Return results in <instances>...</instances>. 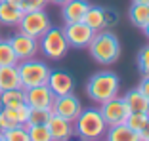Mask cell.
<instances>
[{"mask_svg": "<svg viewBox=\"0 0 149 141\" xmlns=\"http://www.w3.org/2000/svg\"><path fill=\"white\" fill-rule=\"evenodd\" d=\"M88 8H90V2L88 0H69L61 6V15L63 21L67 23H79L84 19Z\"/></svg>", "mask_w": 149, "mask_h": 141, "instance_id": "5bb4252c", "label": "cell"}, {"mask_svg": "<svg viewBox=\"0 0 149 141\" xmlns=\"http://www.w3.org/2000/svg\"><path fill=\"white\" fill-rule=\"evenodd\" d=\"M74 135L82 137L86 141H97L105 135L107 124L101 116L100 109H82L80 115L74 118Z\"/></svg>", "mask_w": 149, "mask_h": 141, "instance_id": "3957f363", "label": "cell"}, {"mask_svg": "<svg viewBox=\"0 0 149 141\" xmlns=\"http://www.w3.org/2000/svg\"><path fill=\"white\" fill-rule=\"evenodd\" d=\"M19 32L23 35H29L33 38L38 40L44 32L52 27V21H50L48 13L44 10H35V12H25L23 13L21 21H19Z\"/></svg>", "mask_w": 149, "mask_h": 141, "instance_id": "8992f818", "label": "cell"}, {"mask_svg": "<svg viewBox=\"0 0 149 141\" xmlns=\"http://www.w3.org/2000/svg\"><path fill=\"white\" fill-rule=\"evenodd\" d=\"M29 132V139L31 141H52L50 130L46 124H38V126H27Z\"/></svg>", "mask_w": 149, "mask_h": 141, "instance_id": "cb8c5ba5", "label": "cell"}, {"mask_svg": "<svg viewBox=\"0 0 149 141\" xmlns=\"http://www.w3.org/2000/svg\"><path fill=\"white\" fill-rule=\"evenodd\" d=\"M138 133H140V139L141 141H147L149 139V118H147V122L143 124V128H141Z\"/></svg>", "mask_w": 149, "mask_h": 141, "instance_id": "1f68e13d", "label": "cell"}, {"mask_svg": "<svg viewBox=\"0 0 149 141\" xmlns=\"http://www.w3.org/2000/svg\"><path fill=\"white\" fill-rule=\"evenodd\" d=\"M17 70H19V78H21V88L29 90L35 86H44L48 82L50 76V67L44 61L38 59H27V61H19L17 63Z\"/></svg>", "mask_w": 149, "mask_h": 141, "instance_id": "277c9868", "label": "cell"}, {"mask_svg": "<svg viewBox=\"0 0 149 141\" xmlns=\"http://www.w3.org/2000/svg\"><path fill=\"white\" fill-rule=\"evenodd\" d=\"M82 111V103L80 99L74 93H67V95H59L54 99V105H52V113L57 116H61L65 120H71L74 122V118L80 115Z\"/></svg>", "mask_w": 149, "mask_h": 141, "instance_id": "30bf717a", "label": "cell"}, {"mask_svg": "<svg viewBox=\"0 0 149 141\" xmlns=\"http://www.w3.org/2000/svg\"><path fill=\"white\" fill-rule=\"evenodd\" d=\"M38 50L48 59H54V61L63 59L67 55V52H69V44H67V38L63 35V29L50 27L38 38Z\"/></svg>", "mask_w": 149, "mask_h": 141, "instance_id": "5b68a950", "label": "cell"}, {"mask_svg": "<svg viewBox=\"0 0 149 141\" xmlns=\"http://www.w3.org/2000/svg\"><path fill=\"white\" fill-rule=\"evenodd\" d=\"M118 76L111 70H100L96 75L90 76V80L86 82V93L88 97L96 103H105L113 97H117L118 93Z\"/></svg>", "mask_w": 149, "mask_h": 141, "instance_id": "7a4b0ae2", "label": "cell"}, {"mask_svg": "<svg viewBox=\"0 0 149 141\" xmlns=\"http://www.w3.org/2000/svg\"><path fill=\"white\" fill-rule=\"evenodd\" d=\"M50 2H54V4H59V6H63L65 2H69V0H50Z\"/></svg>", "mask_w": 149, "mask_h": 141, "instance_id": "d590c367", "label": "cell"}, {"mask_svg": "<svg viewBox=\"0 0 149 141\" xmlns=\"http://www.w3.org/2000/svg\"><path fill=\"white\" fill-rule=\"evenodd\" d=\"M0 2H2V0H0Z\"/></svg>", "mask_w": 149, "mask_h": 141, "instance_id": "ab89813d", "label": "cell"}, {"mask_svg": "<svg viewBox=\"0 0 149 141\" xmlns=\"http://www.w3.org/2000/svg\"><path fill=\"white\" fill-rule=\"evenodd\" d=\"M54 99H56V95L46 84L25 90V103L31 109H52Z\"/></svg>", "mask_w": 149, "mask_h": 141, "instance_id": "7c38bea8", "label": "cell"}, {"mask_svg": "<svg viewBox=\"0 0 149 141\" xmlns=\"http://www.w3.org/2000/svg\"><path fill=\"white\" fill-rule=\"evenodd\" d=\"M138 69H140L141 76L149 75V44H145L138 52Z\"/></svg>", "mask_w": 149, "mask_h": 141, "instance_id": "4316f807", "label": "cell"}, {"mask_svg": "<svg viewBox=\"0 0 149 141\" xmlns=\"http://www.w3.org/2000/svg\"><path fill=\"white\" fill-rule=\"evenodd\" d=\"M23 10L19 6H13L8 4V2H0V25H6V27H17L19 21L23 17Z\"/></svg>", "mask_w": 149, "mask_h": 141, "instance_id": "2e32d148", "label": "cell"}, {"mask_svg": "<svg viewBox=\"0 0 149 141\" xmlns=\"http://www.w3.org/2000/svg\"><path fill=\"white\" fill-rule=\"evenodd\" d=\"M48 130H50V135H52V141H67L69 137L74 135V126L71 120H65L61 116H57L52 113L48 120Z\"/></svg>", "mask_w": 149, "mask_h": 141, "instance_id": "4fadbf2b", "label": "cell"}, {"mask_svg": "<svg viewBox=\"0 0 149 141\" xmlns=\"http://www.w3.org/2000/svg\"><path fill=\"white\" fill-rule=\"evenodd\" d=\"M105 141H141L140 133L130 130L126 124H120V126H111L105 132Z\"/></svg>", "mask_w": 149, "mask_h": 141, "instance_id": "ac0fdd59", "label": "cell"}, {"mask_svg": "<svg viewBox=\"0 0 149 141\" xmlns=\"http://www.w3.org/2000/svg\"><path fill=\"white\" fill-rule=\"evenodd\" d=\"M88 52L101 65H111L120 57V40L109 29L97 31L88 44Z\"/></svg>", "mask_w": 149, "mask_h": 141, "instance_id": "6da1fadb", "label": "cell"}, {"mask_svg": "<svg viewBox=\"0 0 149 141\" xmlns=\"http://www.w3.org/2000/svg\"><path fill=\"white\" fill-rule=\"evenodd\" d=\"M134 4H147L149 6V0H132Z\"/></svg>", "mask_w": 149, "mask_h": 141, "instance_id": "8d00e7d4", "label": "cell"}, {"mask_svg": "<svg viewBox=\"0 0 149 141\" xmlns=\"http://www.w3.org/2000/svg\"><path fill=\"white\" fill-rule=\"evenodd\" d=\"M147 141H149V139H147Z\"/></svg>", "mask_w": 149, "mask_h": 141, "instance_id": "60d3db41", "label": "cell"}, {"mask_svg": "<svg viewBox=\"0 0 149 141\" xmlns=\"http://www.w3.org/2000/svg\"><path fill=\"white\" fill-rule=\"evenodd\" d=\"M15 126H17V124L10 118V115L6 113V109H4V107H0V132L12 130V128H15Z\"/></svg>", "mask_w": 149, "mask_h": 141, "instance_id": "f1b7e54d", "label": "cell"}, {"mask_svg": "<svg viewBox=\"0 0 149 141\" xmlns=\"http://www.w3.org/2000/svg\"><path fill=\"white\" fill-rule=\"evenodd\" d=\"M15 88H21L17 65H2L0 67V92L15 90Z\"/></svg>", "mask_w": 149, "mask_h": 141, "instance_id": "9a60e30c", "label": "cell"}, {"mask_svg": "<svg viewBox=\"0 0 149 141\" xmlns=\"http://www.w3.org/2000/svg\"><path fill=\"white\" fill-rule=\"evenodd\" d=\"M138 90H140V92L149 99V75H143V78H141V82H140V86H138Z\"/></svg>", "mask_w": 149, "mask_h": 141, "instance_id": "4dcf8cb0", "label": "cell"}, {"mask_svg": "<svg viewBox=\"0 0 149 141\" xmlns=\"http://www.w3.org/2000/svg\"><path fill=\"white\" fill-rule=\"evenodd\" d=\"M4 2H8V4H13V6H19V8H21V4H23V0H4Z\"/></svg>", "mask_w": 149, "mask_h": 141, "instance_id": "d6a6232c", "label": "cell"}, {"mask_svg": "<svg viewBox=\"0 0 149 141\" xmlns=\"http://www.w3.org/2000/svg\"><path fill=\"white\" fill-rule=\"evenodd\" d=\"M103 19H105V29H111L118 23V12L111 8H103Z\"/></svg>", "mask_w": 149, "mask_h": 141, "instance_id": "f546056e", "label": "cell"}, {"mask_svg": "<svg viewBox=\"0 0 149 141\" xmlns=\"http://www.w3.org/2000/svg\"><path fill=\"white\" fill-rule=\"evenodd\" d=\"M0 141H4V135H2V132H0Z\"/></svg>", "mask_w": 149, "mask_h": 141, "instance_id": "74e56055", "label": "cell"}, {"mask_svg": "<svg viewBox=\"0 0 149 141\" xmlns=\"http://www.w3.org/2000/svg\"><path fill=\"white\" fill-rule=\"evenodd\" d=\"M123 99H124V103H126L130 113H147L149 115V99L138 88L130 90Z\"/></svg>", "mask_w": 149, "mask_h": 141, "instance_id": "e0dca14e", "label": "cell"}, {"mask_svg": "<svg viewBox=\"0 0 149 141\" xmlns=\"http://www.w3.org/2000/svg\"><path fill=\"white\" fill-rule=\"evenodd\" d=\"M52 116V109H31L29 111V118L25 126H38V124H48Z\"/></svg>", "mask_w": 149, "mask_h": 141, "instance_id": "603a6c76", "label": "cell"}, {"mask_svg": "<svg viewBox=\"0 0 149 141\" xmlns=\"http://www.w3.org/2000/svg\"><path fill=\"white\" fill-rule=\"evenodd\" d=\"M100 113H101V116H103V120H105L107 128L124 124L126 118H128V115H130V111H128V107H126L123 97H113L109 101L101 103Z\"/></svg>", "mask_w": 149, "mask_h": 141, "instance_id": "52a82bcc", "label": "cell"}, {"mask_svg": "<svg viewBox=\"0 0 149 141\" xmlns=\"http://www.w3.org/2000/svg\"><path fill=\"white\" fill-rule=\"evenodd\" d=\"M67 141H86V139H82V137H79V135H73V137H69Z\"/></svg>", "mask_w": 149, "mask_h": 141, "instance_id": "836d02e7", "label": "cell"}, {"mask_svg": "<svg viewBox=\"0 0 149 141\" xmlns=\"http://www.w3.org/2000/svg\"><path fill=\"white\" fill-rule=\"evenodd\" d=\"M4 141H31L29 139V132H27V126H15L12 130H6L2 132Z\"/></svg>", "mask_w": 149, "mask_h": 141, "instance_id": "d4e9b609", "label": "cell"}, {"mask_svg": "<svg viewBox=\"0 0 149 141\" xmlns=\"http://www.w3.org/2000/svg\"><path fill=\"white\" fill-rule=\"evenodd\" d=\"M17 57L13 53V48L8 38H0V67L2 65H17Z\"/></svg>", "mask_w": 149, "mask_h": 141, "instance_id": "7402d4cb", "label": "cell"}, {"mask_svg": "<svg viewBox=\"0 0 149 141\" xmlns=\"http://www.w3.org/2000/svg\"><path fill=\"white\" fill-rule=\"evenodd\" d=\"M82 21L86 23V25L90 27V29H92L94 32L103 31V29H105V19H103V8H100V6H90Z\"/></svg>", "mask_w": 149, "mask_h": 141, "instance_id": "ffe728a7", "label": "cell"}, {"mask_svg": "<svg viewBox=\"0 0 149 141\" xmlns=\"http://www.w3.org/2000/svg\"><path fill=\"white\" fill-rule=\"evenodd\" d=\"M25 105V90L23 88H15V90H4L0 92V107H19Z\"/></svg>", "mask_w": 149, "mask_h": 141, "instance_id": "d6986e66", "label": "cell"}, {"mask_svg": "<svg viewBox=\"0 0 149 141\" xmlns=\"http://www.w3.org/2000/svg\"><path fill=\"white\" fill-rule=\"evenodd\" d=\"M8 40L13 48V53H15L17 61H27V59L36 57V53H38V40L36 38L23 35V32H15Z\"/></svg>", "mask_w": 149, "mask_h": 141, "instance_id": "9c48e42d", "label": "cell"}, {"mask_svg": "<svg viewBox=\"0 0 149 141\" xmlns=\"http://www.w3.org/2000/svg\"><path fill=\"white\" fill-rule=\"evenodd\" d=\"M63 35H65V38H67L69 48L80 50V48H88L90 40L94 38L96 32H94L84 21H79V23H67V25L63 27Z\"/></svg>", "mask_w": 149, "mask_h": 141, "instance_id": "ba28073f", "label": "cell"}, {"mask_svg": "<svg viewBox=\"0 0 149 141\" xmlns=\"http://www.w3.org/2000/svg\"><path fill=\"white\" fill-rule=\"evenodd\" d=\"M141 31H143V35H145V36L149 38V21H147V25H145L143 29H141Z\"/></svg>", "mask_w": 149, "mask_h": 141, "instance_id": "e575fe53", "label": "cell"}, {"mask_svg": "<svg viewBox=\"0 0 149 141\" xmlns=\"http://www.w3.org/2000/svg\"><path fill=\"white\" fill-rule=\"evenodd\" d=\"M52 93L56 97L59 95H67V93H73L74 90V78L71 73L61 69H56V70H50V76H48V82H46Z\"/></svg>", "mask_w": 149, "mask_h": 141, "instance_id": "8fae6325", "label": "cell"}, {"mask_svg": "<svg viewBox=\"0 0 149 141\" xmlns=\"http://www.w3.org/2000/svg\"><path fill=\"white\" fill-rule=\"evenodd\" d=\"M128 17H130V23L138 29H143L149 21V6L147 4H134L132 2L130 12H128Z\"/></svg>", "mask_w": 149, "mask_h": 141, "instance_id": "44dd1931", "label": "cell"}, {"mask_svg": "<svg viewBox=\"0 0 149 141\" xmlns=\"http://www.w3.org/2000/svg\"><path fill=\"white\" fill-rule=\"evenodd\" d=\"M147 118H149L147 113H130L124 124H126L130 130H134V132H140V130L143 128V124L147 122Z\"/></svg>", "mask_w": 149, "mask_h": 141, "instance_id": "484cf974", "label": "cell"}, {"mask_svg": "<svg viewBox=\"0 0 149 141\" xmlns=\"http://www.w3.org/2000/svg\"><path fill=\"white\" fill-rule=\"evenodd\" d=\"M50 0H23L21 10L23 12H35V10H44Z\"/></svg>", "mask_w": 149, "mask_h": 141, "instance_id": "83f0119b", "label": "cell"}, {"mask_svg": "<svg viewBox=\"0 0 149 141\" xmlns=\"http://www.w3.org/2000/svg\"><path fill=\"white\" fill-rule=\"evenodd\" d=\"M97 141H101V139H97Z\"/></svg>", "mask_w": 149, "mask_h": 141, "instance_id": "f35d334b", "label": "cell"}]
</instances>
